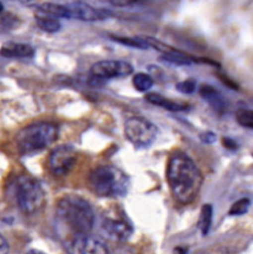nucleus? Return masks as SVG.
<instances>
[{
  "instance_id": "nucleus-5",
  "label": "nucleus",
  "mask_w": 253,
  "mask_h": 254,
  "mask_svg": "<svg viewBox=\"0 0 253 254\" xmlns=\"http://www.w3.org/2000/svg\"><path fill=\"white\" fill-rule=\"evenodd\" d=\"M15 200L22 213L34 215L46 204V192L39 180L22 175L15 184Z\"/></svg>"
},
{
  "instance_id": "nucleus-19",
  "label": "nucleus",
  "mask_w": 253,
  "mask_h": 254,
  "mask_svg": "<svg viewBox=\"0 0 253 254\" xmlns=\"http://www.w3.org/2000/svg\"><path fill=\"white\" fill-rule=\"evenodd\" d=\"M153 79L151 75L146 74V73H136L132 78V84L135 89L140 93H146L153 86Z\"/></svg>"
},
{
  "instance_id": "nucleus-22",
  "label": "nucleus",
  "mask_w": 253,
  "mask_h": 254,
  "mask_svg": "<svg viewBox=\"0 0 253 254\" xmlns=\"http://www.w3.org/2000/svg\"><path fill=\"white\" fill-rule=\"evenodd\" d=\"M236 121L240 126L253 129V110L239 109L236 111Z\"/></svg>"
},
{
  "instance_id": "nucleus-2",
  "label": "nucleus",
  "mask_w": 253,
  "mask_h": 254,
  "mask_svg": "<svg viewBox=\"0 0 253 254\" xmlns=\"http://www.w3.org/2000/svg\"><path fill=\"white\" fill-rule=\"evenodd\" d=\"M167 180L174 199L188 205L198 196L204 178L201 170L188 154L176 151L168 161Z\"/></svg>"
},
{
  "instance_id": "nucleus-17",
  "label": "nucleus",
  "mask_w": 253,
  "mask_h": 254,
  "mask_svg": "<svg viewBox=\"0 0 253 254\" xmlns=\"http://www.w3.org/2000/svg\"><path fill=\"white\" fill-rule=\"evenodd\" d=\"M35 20H36V24L42 31L49 32V34H55L58 32L62 27L61 22L58 21L57 17L50 16V15L42 14V12H37L35 15Z\"/></svg>"
},
{
  "instance_id": "nucleus-3",
  "label": "nucleus",
  "mask_w": 253,
  "mask_h": 254,
  "mask_svg": "<svg viewBox=\"0 0 253 254\" xmlns=\"http://www.w3.org/2000/svg\"><path fill=\"white\" fill-rule=\"evenodd\" d=\"M89 187L97 196L119 199L127 195L130 178L114 166H100L89 175Z\"/></svg>"
},
{
  "instance_id": "nucleus-24",
  "label": "nucleus",
  "mask_w": 253,
  "mask_h": 254,
  "mask_svg": "<svg viewBox=\"0 0 253 254\" xmlns=\"http://www.w3.org/2000/svg\"><path fill=\"white\" fill-rule=\"evenodd\" d=\"M199 138H200V141L202 142V143L212 144L216 142L217 137L212 131H205V132H202V133L199 134Z\"/></svg>"
},
{
  "instance_id": "nucleus-25",
  "label": "nucleus",
  "mask_w": 253,
  "mask_h": 254,
  "mask_svg": "<svg viewBox=\"0 0 253 254\" xmlns=\"http://www.w3.org/2000/svg\"><path fill=\"white\" fill-rule=\"evenodd\" d=\"M110 4H113L114 6L118 7H125V6H130V5L137 4V2L142 1V0H109Z\"/></svg>"
},
{
  "instance_id": "nucleus-29",
  "label": "nucleus",
  "mask_w": 253,
  "mask_h": 254,
  "mask_svg": "<svg viewBox=\"0 0 253 254\" xmlns=\"http://www.w3.org/2000/svg\"><path fill=\"white\" fill-rule=\"evenodd\" d=\"M11 1H17L20 4H29V2L34 1V0H11Z\"/></svg>"
},
{
  "instance_id": "nucleus-18",
  "label": "nucleus",
  "mask_w": 253,
  "mask_h": 254,
  "mask_svg": "<svg viewBox=\"0 0 253 254\" xmlns=\"http://www.w3.org/2000/svg\"><path fill=\"white\" fill-rule=\"evenodd\" d=\"M212 216H214V207H212V205H202L198 221V227L199 230H200L202 236H206L207 233H209L212 225Z\"/></svg>"
},
{
  "instance_id": "nucleus-16",
  "label": "nucleus",
  "mask_w": 253,
  "mask_h": 254,
  "mask_svg": "<svg viewBox=\"0 0 253 254\" xmlns=\"http://www.w3.org/2000/svg\"><path fill=\"white\" fill-rule=\"evenodd\" d=\"M37 12L50 15V16L57 17V19H69V11L67 5L56 4V2H44L36 7Z\"/></svg>"
},
{
  "instance_id": "nucleus-1",
  "label": "nucleus",
  "mask_w": 253,
  "mask_h": 254,
  "mask_svg": "<svg viewBox=\"0 0 253 254\" xmlns=\"http://www.w3.org/2000/svg\"><path fill=\"white\" fill-rule=\"evenodd\" d=\"M56 228L63 243L92 232L95 215L89 202L77 195H65L58 201L55 213Z\"/></svg>"
},
{
  "instance_id": "nucleus-14",
  "label": "nucleus",
  "mask_w": 253,
  "mask_h": 254,
  "mask_svg": "<svg viewBox=\"0 0 253 254\" xmlns=\"http://www.w3.org/2000/svg\"><path fill=\"white\" fill-rule=\"evenodd\" d=\"M0 55L7 58H32L35 50L27 43L6 42L0 48Z\"/></svg>"
},
{
  "instance_id": "nucleus-30",
  "label": "nucleus",
  "mask_w": 253,
  "mask_h": 254,
  "mask_svg": "<svg viewBox=\"0 0 253 254\" xmlns=\"http://www.w3.org/2000/svg\"><path fill=\"white\" fill-rule=\"evenodd\" d=\"M2 10H4V5H2V2L0 1V12H2Z\"/></svg>"
},
{
  "instance_id": "nucleus-13",
  "label": "nucleus",
  "mask_w": 253,
  "mask_h": 254,
  "mask_svg": "<svg viewBox=\"0 0 253 254\" xmlns=\"http://www.w3.org/2000/svg\"><path fill=\"white\" fill-rule=\"evenodd\" d=\"M146 100L150 104H152V105L166 109V110L171 111V113H181V111H187L190 109V105H188V104L164 98L163 95H159V94L156 93H148L147 95H146Z\"/></svg>"
},
{
  "instance_id": "nucleus-21",
  "label": "nucleus",
  "mask_w": 253,
  "mask_h": 254,
  "mask_svg": "<svg viewBox=\"0 0 253 254\" xmlns=\"http://www.w3.org/2000/svg\"><path fill=\"white\" fill-rule=\"evenodd\" d=\"M250 206H251V200L249 197H241V199L237 200L236 202L232 204V206L230 207L229 215L230 216H242L245 213L249 212Z\"/></svg>"
},
{
  "instance_id": "nucleus-6",
  "label": "nucleus",
  "mask_w": 253,
  "mask_h": 254,
  "mask_svg": "<svg viewBox=\"0 0 253 254\" xmlns=\"http://www.w3.org/2000/svg\"><path fill=\"white\" fill-rule=\"evenodd\" d=\"M125 136L137 148H148L158 136V127L141 116L128 119L124 126Z\"/></svg>"
},
{
  "instance_id": "nucleus-7",
  "label": "nucleus",
  "mask_w": 253,
  "mask_h": 254,
  "mask_svg": "<svg viewBox=\"0 0 253 254\" xmlns=\"http://www.w3.org/2000/svg\"><path fill=\"white\" fill-rule=\"evenodd\" d=\"M101 227L109 237L114 241L125 242L132 236L133 226L123 209L115 207L114 210L105 212L101 222Z\"/></svg>"
},
{
  "instance_id": "nucleus-9",
  "label": "nucleus",
  "mask_w": 253,
  "mask_h": 254,
  "mask_svg": "<svg viewBox=\"0 0 253 254\" xmlns=\"http://www.w3.org/2000/svg\"><path fill=\"white\" fill-rule=\"evenodd\" d=\"M64 247L68 253L74 254H106L110 252L108 245L101 238L90 233L77 236L67 241Z\"/></svg>"
},
{
  "instance_id": "nucleus-10",
  "label": "nucleus",
  "mask_w": 253,
  "mask_h": 254,
  "mask_svg": "<svg viewBox=\"0 0 253 254\" xmlns=\"http://www.w3.org/2000/svg\"><path fill=\"white\" fill-rule=\"evenodd\" d=\"M133 67L124 61H100L90 68L93 78L99 80H109L114 78H125L132 74Z\"/></svg>"
},
{
  "instance_id": "nucleus-27",
  "label": "nucleus",
  "mask_w": 253,
  "mask_h": 254,
  "mask_svg": "<svg viewBox=\"0 0 253 254\" xmlns=\"http://www.w3.org/2000/svg\"><path fill=\"white\" fill-rule=\"evenodd\" d=\"M219 78H220V80H221V82L227 86V88L232 89V90H239V89H240V86L236 84V82H234V80H232V79H230V78L227 77V75L219 74Z\"/></svg>"
},
{
  "instance_id": "nucleus-28",
  "label": "nucleus",
  "mask_w": 253,
  "mask_h": 254,
  "mask_svg": "<svg viewBox=\"0 0 253 254\" xmlns=\"http://www.w3.org/2000/svg\"><path fill=\"white\" fill-rule=\"evenodd\" d=\"M7 251H9V245H7L6 240L0 235V254L6 253Z\"/></svg>"
},
{
  "instance_id": "nucleus-20",
  "label": "nucleus",
  "mask_w": 253,
  "mask_h": 254,
  "mask_svg": "<svg viewBox=\"0 0 253 254\" xmlns=\"http://www.w3.org/2000/svg\"><path fill=\"white\" fill-rule=\"evenodd\" d=\"M110 39L113 41L120 43L123 46H127V47L136 48V50H148V45L140 37L136 39H130V37H123V36H116V35H110Z\"/></svg>"
},
{
  "instance_id": "nucleus-23",
  "label": "nucleus",
  "mask_w": 253,
  "mask_h": 254,
  "mask_svg": "<svg viewBox=\"0 0 253 254\" xmlns=\"http://www.w3.org/2000/svg\"><path fill=\"white\" fill-rule=\"evenodd\" d=\"M176 89L183 94H193L196 89L195 79H186L176 84Z\"/></svg>"
},
{
  "instance_id": "nucleus-4",
  "label": "nucleus",
  "mask_w": 253,
  "mask_h": 254,
  "mask_svg": "<svg viewBox=\"0 0 253 254\" xmlns=\"http://www.w3.org/2000/svg\"><path fill=\"white\" fill-rule=\"evenodd\" d=\"M60 136V128L55 123L39 121L20 129L16 134L17 149L22 154H32L49 148Z\"/></svg>"
},
{
  "instance_id": "nucleus-12",
  "label": "nucleus",
  "mask_w": 253,
  "mask_h": 254,
  "mask_svg": "<svg viewBox=\"0 0 253 254\" xmlns=\"http://www.w3.org/2000/svg\"><path fill=\"white\" fill-rule=\"evenodd\" d=\"M199 94H200L201 98L209 104V106L215 111V113H217L219 115H222V114L226 113V100H225L222 94L220 93L215 86L210 84H202L200 88H199Z\"/></svg>"
},
{
  "instance_id": "nucleus-26",
  "label": "nucleus",
  "mask_w": 253,
  "mask_h": 254,
  "mask_svg": "<svg viewBox=\"0 0 253 254\" xmlns=\"http://www.w3.org/2000/svg\"><path fill=\"white\" fill-rule=\"evenodd\" d=\"M222 146L226 149H229V151H236V149L239 148L237 142L235 141V139L230 138V137H224V138H222Z\"/></svg>"
},
{
  "instance_id": "nucleus-11",
  "label": "nucleus",
  "mask_w": 253,
  "mask_h": 254,
  "mask_svg": "<svg viewBox=\"0 0 253 254\" xmlns=\"http://www.w3.org/2000/svg\"><path fill=\"white\" fill-rule=\"evenodd\" d=\"M67 7L69 11V19L80 20V21H103L111 17V12L109 10L97 9L84 2H73V4H68Z\"/></svg>"
},
{
  "instance_id": "nucleus-15",
  "label": "nucleus",
  "mask_w": 253,
  "mask_h": 254,
  "mask_svg": "<svg viewBox=\"0 0 253 254\" xmlns=\"http://www.w3.org/2000/svg\"><path fill=\"white\" fill-rule=\"evenodd\" d=\"M158 60L159 62L167 63V64L172 65H191L194 62L198 61L196 58L186 55V53L181 52V51L178 50L163 53Z\"/></svg>"
},
{
  "instance_id": "nucleus-8",
  "label": "nucleus",
  "mask_w": 253,
  "mask_h": 254,
  "mask_svg": "<svg viewBox=\"0 0 253 254\" xmlns=\"http://www.w3.org/2000/svg\"><path fill=\"white\" fill-rule=\"evenodd\" d=\"M77 161V149L70 144H61L51 152L49 168L55 177H63L74 168Z\"/></svg>"
}]
</instances>
